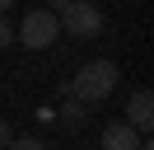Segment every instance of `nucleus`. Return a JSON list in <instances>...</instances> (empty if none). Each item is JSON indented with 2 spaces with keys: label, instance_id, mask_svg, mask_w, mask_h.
<instances>
[{
  "label": "nucleus",
  "instance_id": "9b49d317",
  "mask_svg": "<svg viewBox=\"0 0 154 150\" xmlns=\"http://www.w3.org/2000/svg\"><path fill=\"white\" fill-rule=\"evenodd\" d=\"M47 5H51V9H61V5H66V0H47Z\"/></svg>",
  "mask_w": 154,
  "mask_h": 150
},
{
  "label": "nucleus",
  "instance_id": "423d86ee",
  "mask_svg": "<svg viewBox=\"0 0 154 150\" xmlns=\"http://www.w3.org/2000/svg\"><path fill=\"white\" fill-rule=\"evenodd\" d=\"M56 122L66 131H79V127H84V103H79V99H66V108L56 112Z\"/></svg>",
  "mask_w": 154,
  "mask_h": 150
},
{
  "label": "nucleus",
  "instance_id": "0eeeda50",
  "mask_svg": "<svg viewBox=\"0 0 154 150\" xmlns=\"http://www.w3.org/2000/svg\"><path fill=\"white\" fill-rule=\"evenodd\" d=\"M10 150H47L38 136H10Z\"/></svg>",
  "mask_w": 154,
  "mask_h": 150
},
{
  "label": "nucleus",
  "instance_id": "7ed1b4c3",
  "mask_svg": "<svg viewBox=\"0 0 154 150\" xmlns=\"http://www.w3.org/2000/svg\"><path fill=\"white\" fill-rule=\"evenodd\" d=\"M56 19H61V33H70V38L103 33V14H98V5H89V0H66V5L56 9Z\"/></svg>",
  "mask_w": 154,
  "mask_h": 150
},
{
  "label": "nucleus",
  "instance_id": "39448f33",
  "mask_svg": "<svg viewBox=\"0 0 154 150\" xmlns=\"http://www.w3.org/2000/svg\"><path fill=\"white\" fill-rule=\"evenodd\" d=\"M103 150H140V131L131 122H112L103 127Z\"/></svg>",
  "mask_w": 154,
  "mask_h": 150
},
{
  "label": "nucleus",
  "instance_id": "20e7f679",
  "mask_svg": "<svg viewBox=\"0 0 154 150\" xmlns=\"http://www.w3.org/2000/svg\"><path fill=\"white\" fill-rule=\"evenodd\" d=\"M149 108H154V94H149V89H135L131 99H126V122H131V127L140 131V136H145V131L154 127V117H149Z\"/></svg>",
  "mask_w": 154,
  "mask_h": 150
},
{
  "label": "nucleus",
  "instance_id": "f03ea898",
  "mask_svg": "<svg viewBox=\"0 0 154 150\" xmlns=\"http://www.w3.org/2000/svg\"><path fill=\"white\" fill-rule=\"evenodd\" d=\"M61 38V19H56V9H28L23 14V24H19V42L28 47V52H42V47H51Z\"/></svg>",
  "mask_w": 154,
  "mask_h": 150
},
{
  "label": "nucleus",
  "instance_id": "1a4fd4ad",
  "mask_svg": "<svg viewBox=\"0 0 154 150\" xmlns=\"http://www.w3.org/2000/svg\"><path fill=\"white\" fill-rule=\"evenodd\" d=\"M0 145H10V122L0 117Z\"/></svg>",
  "mask_w": 154,
  "mask_h": 150
},
{
  "label": "nucleus",
  "instance_id": "6e6552de",
  "mask_svg": "<svg viewBox=\"0 0 154 150\" xmlns=\"http://www.w3.org/2000/svg\"><path fill=\"white\" fill-rule=\"evenodd\" d=\"M10 42H14V28H10V19L0 14V47H10Z\"/></svg>",
  "mask_w": 154,
  "mask_h": 150
},
{
  "label": "nucleus",
  "instance_id": "9d476101",
  "mask_svg": "<svg viewBox=\"0 0 154 150\" xmlns=\"http://www.w3.org/2000/svg\"><path fill=\"white\" fill-rule=\"evenodd\" d=\"M10 5H14V0H0V14H5V9H10Z\"/></svg>",
  "mask_w": 154,
  "mask_h": 150
},
{
  "label": "nucleus",
  "instance_id": "f257e3e1",
  "mask_svg": "<svg viewBox=\"0 0 154 150\" xmlns=\"http://www.w3.org/2000/svg\"><path fill=\"white\" fill-rule=\"evenodd\" d=\"M112 89H117V66L107 61V56H98V61L79 66V75L66 84V94H70V99H79L84 108H89V103H103Z\"/></svg>",
  "mask_w": 154,
  "mask_h": 150
}]
</instances>
